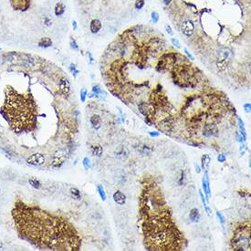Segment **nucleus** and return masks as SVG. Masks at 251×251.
I'll return each instance as SVG.
<instances>
[{
    "mask_svg": "<svg viewBox=\"0 0 251 251\" xmlns=\"http://www.w3.org/2000/svg\"><path fill=\"white\" fill-rule=\"evenodd\" d=\"M0 66V153L22 166L60 168L74 147L79 111L41 99L46 65L35 57L7 52Z\"/></svg>",
    "mask_w": 251,
    "mask_h": 251,
    "instance_id": "nucleus-1",
    "label": "nucleus"
},
{
    "mask_svg": "<svg viewBox=\"0 0 251 251\" xmlns=\"http://www.w3.org/2000/svg\"><path fill=\"white\" fill-rule=\"evenodd\" d=\"M142 229L147 249L158 251L182 249L183 236L168 215L146 217Z\"/></svg>",
    "mask_w": 251,
    "mask_h": 251,
    "instance_id": "nucleus-2",
    "label": "nucleus"
},
{
    "mask_svg": "<svg viewBox=\"0 0 251 251\" xmlns=\"http://www.w3.org/2000/svg\"><path fill=\"white\" fill-rule=\"evenodd\" d=\"M163 197L160 195V192L155 189H150L144 192L141 199L142 213L144 214L146 217L159 215H168L166 212H163V206L164 202Z\"/></svg>",
    "mask_w": 251,
    "mask_h": 251,
    "instance_id": "nucleus-3",
    "label": "nucleus"
},
{
    "mask_svg": "<svg viewBox=\"0 0 251 251\" xmlns=\"http://www.w3.org/2000/svg\"><path fill=\"white\" fill-rule=\"evenodd\" d=\"M231 248L233 250H250V227L242 225L236 228L231 239Z\"/></svg>",
    "mask_w": 251,
    "mask_h": 251,
    "instance_id": "nucleus-4",
    "label": "nucleus"
},
{
    "mask_svg": "<svg viewBox=\"0 0 251 251\" xmlns=\"http://www.w3.org/2000/svg\"><path fill=\"white\" fill-rule=\"evenodd\" d=\"M233 57V53L230 50L227 49V47H222L217 51V60H216V66L220 71H224L227 65L230 62L231 58Z\"/></svg>",
    "mask_w": 251,
    "mask_h": 251,
    "instance_id": "nucleus-5",
    "label": "nucleus"
},
{
    "mask_svg": "<svg viewBox=\"0 0 251 251\" xmlns=\"http://www.w3.org/2000/svg\"><path fill=\"white\" fill-rule=\"evenodd\" d=\"M218 133V129L216 124H212V123H206L204 126V129H203V134L206 137L210 138L213 136H216Z\"/></svg>",
    "mask_w": 251,
    "mask_h": 251,
    "instance_id": "nucleus-6",
    "label": "nucleus"
},
{
    "mask_svg": "<svg viewBox=\"0 0 251 251\" xmlns=\"http://www.w3.org/2000/svg\"><path fill=\"white\" fill-rule=\"evenodd\" d=\"M58 88L64 94L69 96V92H71V83H69V79L65 77H61L58 81Z\"/></svg>",
    "mask_w": 251,
    "mask_h": 251,
    "instance_id": "nucleus-7",
    "label": "nucleus"
},
{
    "mask_svg": "<svg viewBox=\"0 0 251 251\" xmlns=\"http://www.w3.org/2000/svg\"><path fill=\"white\" fill-rule=\"evenodd\" d=\"M202 185H203V189H204L205 195L206 196V199H210L211 197V190H210V183H209V177H208V174H207V170H206V174L205 176L202 179Z\"/></svg>",
    "mask_w": 251,
    "mask_h": 251,
    "instance_id": "nucleus-8",
    "label": "nucleus"
},
{
    "mask_svg": "<svg viewBox=\"0 0 251 251\" xmlns=\"http://www.w3.org/2000/svg\"><path fill=\"white\" fill-rule=\"evenodd\" d=\"M194 29H195V26H194V24L192 21H185V22L183 23L182 30H183V33L185 36L190 37V36L193 35Z\"/></svg>",
    "mask_w": 251,
    "mask_h": 251,
    "instance_id": "nucleus-9",
    "label": "nucleus"
},
{
    "mask_svg": "<svg viewBox=\"0 0 251 251\" xmlns=\"http://www.w3.org/2000/svg\"><path fill=\"white\" fill-rule=\"evenodd\" d=\"M12 6L20 10H25L29 6V0H11Z\"/></svg>",
    "mask_w": 251,
    "mask_h": 251,
    "instance_id": "nucleus-10",
    "label": "nucleus"
},
{
    "mask_svg": "<svg viewBox=\"0 0 251 251\" xmlns=\"http://www.w3.org/2000/svg\"><path fill=\"white\" fill-rule=\"evenodd\" d=\"M113 200L118 205L123 206L126 203V195L123 193H121V191L117 190L115 193L113 194Z\"/></svg>",
    "mask_w": 251,
    "mask_h": 251,
    "instance_id": "nucleus-11",
    "label": "nucleus"
},
{
    "mask_svg": "<svg viewBox=\"0 0 251 251\" xmlns=\"http://www.w3.org/2000/svg\"><path fill=\"white\" fill-rule=\"evenodd\" d=\"M138 109H139V111L144 117H149L152 113V109L146 102H141L138 105Z\"/></svg>",
    "mask_w": 251,
    "mask_h": 251,
    "instance_id": "nucleus-12",
    "label": "nucleus"
},
{
    "mask_svg": "<svg viewBox=\"0 0 251 251\" xmlns=\"http://www.w3.org/2000/svg\"><path fill=\"white\" fill-rule=\"evenodd\" d=\"M90 124H92V128L95 130H99L101 126V119H100V117L97 114H94L90 117Z\"/></svg>",
    "mask_w": 251,
    "mask_h": 251,
    "instance_id": "nucleus-13",
    "label": "nucleus"
},
{
    "mask_svg": "<svg viewBox=\"0 0 251 251\" xmlns=\"http://www.w3.org/2000/svg\"><path fill=\"white\" fill-rule=\"evenodd\" d=\"M90 151L93 156L100 157L103 153V148L100 145H92L90 146Z\"/></svg>",
    "mask_w": 251,
    "mask_h": 251,
    "instance_id": "nucleus-14",
    "label": "nucleus"
},
{
    "mask_svg": "<svg viewBox=\"0 0 251 251\" xmlns=\"http://www.w3.org/2000/svg\"><path fill=\"white\" fill-rule=\"evenodd\" d=\"M101 28V22L99 19H93L90 23V31L92 33H98Z\"/></svg>",
    "mask_w": 251,
    "mask_h": 251,
    "instance_id": "nucleus-15",
    "label": "nucleus"
},
{
    "mask_svg": "<svg viewBox=\"0 0 251 251\" xmlns=\"http://www.w3.org/2000/svg\"><path fill=\"white\" fill-rule=\"evenodd\" d=\"M189 218L190 220L192 222H198L199 219H200V213H199V210L197 209V208H193V209L191 210L190 214H189Z\"/></svg>",
    "mask_w": 251,
    "mask_h": 251,
    "instance_id": "nucleus-16",
    "label": "nucleus"
},
{
    "mask_svg": "<svg viewBox=\"0 0 251 251\" xmlns=\"http://www.w3.org/2000/svg\"><path fill=\"white\" fill-rule=\"evenodd\" d=\"M210 161H211V158L208 154H205V155L202 156L201 159V162H202V169L204 170H207L208 166L210 164Z\"/></svg>",
    "mask_w": 251,
    "mask_h": 251,
    "instance_id": "nucleus-17",
    "label": "nucleus"
},
{
    "mask_svg": "<svg viewBox=\"0 0 251 251\" xmlns=\"http://www.w3.org/2000/svg\"><path fill=\"white\" fill-rule=\"evenodd\" d=\"M199 195H200V198H201V201L203 203V205H204V207H205V210H206V214H207V215H210L211 212H212L211 211V208L208 206L207 203H206V199L205 198V195H204V194L202 193L201 190H199Z\"/></svg>",
    "mask_w": 251,
    "mask_h": 251,
    "instance_id": "nucleus-18",
    "label": "nucleus"
},
{
    "mask_svg": "<svg viewBox=\"0 0 251 251\" xmlns=\"http://www.w3.org/2000/svg\"><path fill=\"white\" fill-rule=\"evenodd\" d=\"M51 45H52V41L50 38H42L39 42V46L41 47H49Z\"/></svg>",
    "mask_w": 251,
    "mask_h": 251,
    "instance_id": "nucleus-19",
    "label": "nucleus"
},
{
    "mask_svg": "<svg viewBox=\"0 0 251 251\" xmlns=\"http://www.w3.org/2000/svg\"><path fill=\"white\" fill-rule=\"evenodd\" d=\"M237 122H238V127H239V133L245 139H247V132H246L245 126H244V122H243L242 119L241 118H238L237 119Z\"/></svg>",
    "mask_w": 251,
    "mask_h": 251,
    "instance_id": "nucleus-20",
    "label": "nucleus"
},
{
    "mask_svg": "<svg viewBox=\"0 0 251 251\" xmlns=\"http://www.w3.org/2000/svg\"><path fill=\"white\" fill-rule=\"evenodd\" d=\"M64 11H65V7H64V5L62 3H58L55 7V14L57 16H61Z\"/></svg>",
    "mask_w": 251,
    "mask_h": 251,
    "instance_id": "nucleus-21",
    "label": "nucleus"
},
{
    "mask_svg": "<svg viewBox=\"0 0 251 251\" xmlns=\"http://www.w3.org/2000/svg\"><path fill=\"white\" fill-rule=\"evenodd\" d=\"M128 151H127V149L126 148H124V147H122V148H121L120 150H118L116 152V156H118V157H121V158H125L126 156H128Z\"/></svg>",
    "mask_w": 251,
    "mask_h": 251,
    "instance_id": "nucleus-22",
    "label": "nucleus"
},
{
    "mask_svg": "<svg viewBox=\"0 0 251 251\" xmlns=\"http://www.w3.org/2000/svg\"><path fill=\"white\" fill-rule=\"evenodd\" d=\"M98 192H99V195L100 196V198L102 201H105L106 200V193L105 191L103 189V186L102 185H98Z\"/></svg>",
    "mask_w": 251,
    "mask_h": 251,
    "instance_id": "nucleus-23",
    "label": "nucleus"
},
{
    "mask_svg": "<svg viewBox=\"0 0 251 251\" xmlns=\"http://www.w3.org/2000/svg\"><path fill=\"white\" fill-rule=\"evenodd\" d=\"M153 151V148L148 146V145H143L142 146V150L141 151L142 153H144V154H149L151 152Z\"/></svg>",
    "mask_w": 251,
    "mask_h": 251,
    "instance_id": "nucleus-24",
    "label": "nucleus"
},
{
    "mask_svg": "<svg viewBox=\"0 0 251 251\" xmlns=\"http://www.w3.org/2000/svg\"><path fill=\"white\" fill-rule=\"evenodd\" d=\"M143 6H144V0H136L135 7L137 9H142Z\"/></svg>",
    "mask_w": 251,
    "mask_h": 251,
    "instance_id": "nucleus-25",
    "label": "nucleus"
},
{
    "mask_svg": "<svg viewBox=\"0 0 251 251\" xmlns=\"http://www.w3.org/2000/svg\"><path fill=\"white\" fill-rule=\"evenodd\" d=\"M88 94V90L86 89H82L81 92V100L82 102H84L85 100H86V96Z\"/></svg>",
    "mask_w": 251,
    "mask_h": 251,
    "instance_id": "nucleus-26",
    "label": "nucleus"
},
{
    "mask_svg": "<svg viewBox=\"0 0 251 251\" xmlns=\"http://www.w3.org/2000/svg\"><path fill=\"white\" fill-rule=\"evenodd\" d=\"M216 216L218 217V219H219V221H220V223H221V225H222V226L225 225V216H224L219 211L216 212Z\"/></svg>",
    "mask_w": 251,
    "mask_h": 251,
    "instance_id": "nucleus-27",
    "label": "nucleus"
},
{
    "mask_svg": "<svg viewBox=\"0 0 251 251\" xmlns=\"http://www.w3.org/2000/svg\"><path fill=\"white\" fill-rule=\"evenodd\" d=\"M83 165H84V167L86 168V169H89L90 167V161L89 158L85 157L83 159Z\"/></svg>",
    "mask_w": 251,
    "mask_h": 251,
    "instance_id": "nucleus-28",
    "label": "nucleus"
},
{
    "mask_svg": "<svg viewBox=\"0 0 251 251\" xmlns=\"http://www.w3.org/2000/svg\"><path fill=\"white\" fill-rule=\"evenodd\" d=\"M171 42H172L173 45H174L175 47H177V49H181V45H180V42L178 41V39H171Z\"/></svg>",
    "mask_w": 251,
    "mask_h": 251,
    "instance_id": "nucleus-29",
    "label": "nucleus"
},
{
    "mask_svg": "<svg viewBox=\"0 0 251 251\" xmlns=\"http://www.w3.org/2000/svg\"><path fill=\"white\" fill-rule=\"evenodd\" d=\"M152 19L154 23H157V21L159 20V15L157 12H153L152 13Z\"/></svg>",
    "mask_w": 251,
    "mask_h": 251,
    "instance_id": "nucleus-30",
    "label": "nucleus"
},
{
    "mask_svg": "<svg viewBox=\"0 0 251 251\" xmlns=\"http://www.w3.org/2000/svg\"><path fill=\"white\" fill-rule=\"evenodd\" d=\"M92 92L95 93V95H99V94H100V93H102V92H101V90H100V89L99 88V86H94V87L92 88Z\"/></svg>",
    "mask_w": 251,
    "mask_h": 251,
    "instance_id": "nucleus-31",
    "label": "nucleus"
},
{
    "mask_svg": "<svg viewBox=\"0 0 251 251\" xmlns=\"http://www.w3.org/2000/svg\"><path fill=\"white\" fill-rule=\"evenodd\" d=\"M71 47H72L73 50H79V47H78V45H77V43H76V41L75 40H71Z\"/></svg>",
    "mask_w": 251,
    "mask_h": 251,
    "instance_id": "nucleus-32",
    "label": "nucleus"
},
{
    "mask_svg": "<svg viewBox=\"0 0 251 251\" xmlns=\"http://www.w3.org/2000/svg\"><path fill=\"white\" fill-rule=\"evenodd\" d=\"M239 151H240V155H244L246 151H247V146H246L245 144H242L241 146H240Z\"/></svg>",
    "mask_w": 251,
    "mask_h": 251,
    "instance_id": "nucleus-33",
    "label": "nucleus"
},
{
    "mask_svg": "<svg viewBox=\"0 0 251 251\" xmlns=\"http://www.w3.org/2000/svg\"><path fill=\"white\" fill-rule=\"evenodd\" d=\"M217 161L219 163H224L226 161V156L224 155V154H219V155L217 156Z\"/></svg>",
    "mask_w": 251,
    "mask_h": 251,
    "instance_id": "nucleus-34",
    "label": "nucleus"
},
{
    "mask_svg": "<svg viewBox=\"0 0 251 251\" xmlns=\"http://www.w3.org/2000/svg\"><path fill=\"white\" fill-rule=\"evenodd\" d=\"M69 69H71V71L72 72V74H74V76H76L77 74L79 73V71H78V69H76V68H75V66H74V65H71V68H69Z\"/></svg>",
    "mask_w": 251,
    "mask_h": 251,
    "instance_id": "nucleus-35",
    "label": "nucleus"
},
{
    "mask_svg": "<svg viewBox=\"0 0 251 251\" xmlns=\"http://www.w3.org/2000/svg\"><path fill=\"white\" fill-rule=\"evenodd\" d=\"M250 109H251L250 103H246V104H244V110H245L246 113H250Z\"/></svg>",
    "mask_w": 251,
    "mask_h": 251,
    "instance_id": "nucleus-36",
    "label": "nucleus"
},
{
    "mask_svg": "<svg viewBox=\"0 0 251 251\" xmlns=\"http://www.w3.org/2000/svg\"><path fill=\"white\" fill-rule=\"evenodd\" d=\"M185 54L187 55V57L190 58V60H195V58H194V56L192 55L191 53H189V51H188L187 50H186V49H185Z\"/></svg>",
    "mask_w": 251,
    "mask_h": 251,
    "instance_id": "nucleus-37",
    "label": "nucleus"
},
{
    "mask_svg": "<svg viewBox=\"0 0 251 251\" xmlns=\"http://www.w3.org/2000/svg\"><path fill=\"white\" fill-rule=\"evenodd\" d=\"M237 139H238V142H241V143L244 142L246 141V139H245L241 134H240V133H238V134H237Z\"/></svg>",
    "mask_w": 251,
    "mask_h": 251,
    "instance_id": "nucleus-38",
    "label": "nucleus"
},
{
    "mask_svg": "<svg viewBox=\"0 0 251 251\" xmlns=\"http://www.w3.org/2000/svg\"><path fill=\"white\" fill-rule=\"evenodd\" d=\"M149 135L152 136V137H158L160 135V133L157 132H149Z\"/></svg>",
    "mask_w": 251,
    "mask_h": 251,
    "instance_id": "nucleus-39",
    "label": "nucleus"
},
{
    "mask_svg": "<svg viewBox=\"0 0 251 251\" xmlns=\"http://www.w3.org/2000/svg\"><path fill=\"white\" fill-rule=\"evenodd\" d=\"M184 178H185V173L182 172V174H181V177H180V179H179V181H178V184H179L180 185H183Z\"/></svg>",
    "mask_w": 251,
    "mask_h": 251,
    "instance_id": "nucleus-40",
    "label": "nucleus"
},
{
    "mask_svg": "<svg viewBox=\"0 0 251 251\" xmlns=\"http://www.w3.org/2000/svg\"><path fill=\"white\" fill-rule=\"evenodd\" d=\"M166 31L168 32L169 35H173V31H172V29H171V26H166Z\"/></svg>",
    "mask_w": 251,
    "mask_h": 251,
    "instance_id": "nucleus-41",
    "label": "nucleus"
},
{
    "mask_svg": "<svg viewBox=\"0 0 251 251\" xmlns=\"http://www.w3.org/2000/svg\"><path fill=\"white\" fill-rule=\"evenodd\" d=\"M238 194L241 195L242 197H246V196H247V195H248V193H245V192H243V191H239Z\"/></svg>",
    "mask_w": 251,
    "mask_h": 251,
    "instance_id": "nucleus-42",
    "label": "nucleus"
},
{
    "mask_svg": "<svg viewBox=\"0 0 251 251\" xmlns=\"http://www.w3.org/2000/svg\"><path fill=\"white\" fill-rule=\"evenodd\" d=\"M195 171H196V173L197 174H200L201 173V168H200V166L199 165H195Z\"/></svg>",
    "mask_w": 251,
    "mask_h": 251,
    "instance_id": "nucleus-43",
    "label": "nucleus"
},
{
    "mask_svg": "<svg viewBox=\"0 0 251 251\" xmlns=\"http://www.w3.org/2000/svg\"><path fill=\"white\" fill-rule=\"evenodd\" d=\"M72 26H73L74 29H77V23H76V21H73V22H72Z\"/></svg>",
    "mask_w": 251,
    "mask_h": 251,
    "instance_id": "nucleus-44",
    "label": "nucleus"
},
{
    "mask_svg": "<svg viewBox=\"0 0 251 251\" xmlns=\"http://www.w3.org/2000/svg\"><path fill=\"white\" fill-rule=\"evenodd\" d=\"M163 1H164V3H165V4H166V5H168V4H169L171 1H172V0H163Z\"/></svg>",
    "mask_w": 251,
    "mask_h": 251,
    "instance_id": "nucleus-45",
    "label": "nucleus"
}]
</instances>
